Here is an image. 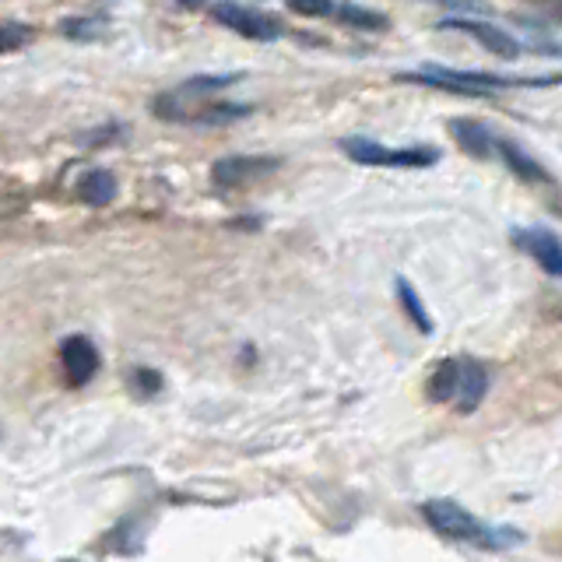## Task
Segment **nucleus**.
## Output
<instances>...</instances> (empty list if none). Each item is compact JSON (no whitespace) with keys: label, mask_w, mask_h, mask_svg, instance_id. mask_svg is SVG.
<instances>
[{"label":"nucleus","mask_w":562,"mask_h":562,"mask_svg":"<svg viewBox=\"0 0 562 562\" xmlns=\"http://www.w3.org/2000/svg\"><path fill=\"white\" fill-rule=\"evenodd\" d=\"M60 366H64L67 380L81 387V383H88L99 373V352H95V345L88 338L74 334V338H67L64 345H60Z\"/></svg>","instance_id":"423d86ee"},{"label":"nucleus","mask_w":562,"mask_h":562,"mask_svg":"<svg viewBox=\"0 0 562 562\" xmlns=\"http://www.w3.org/2000/svg\"><path fill=\"white\" fill-rule=\"evenodd\" d=\"M520 243H524V250L531 253V257L538 260L548 274L562 278V243H559V236H552L548 229H531V232H520Z\"/></svg>","instance_id":"6e6552de"},{"label":"nucleus","mask_w":562,"mask_h":562,"mask_svg":"<svg viewBox=\"0 0 562 562\" xmlns=\"http://www.w3.org/2000/svg\"><path fill=\"white\" fill-rule=\"evenodd\" d=\"M64 36L81 43V39H99L102 36V22H92V18H67L64 22Z\"/></svg>","instance_id":"f3484780"},{"label":"nucleus","mask_w":562,"mask_h":562,"mask_svg":"<svg viewBox=\"0 0 562 562\" xmlns=\"http://www.w3.org/2000/svg\"><path fill=\"white\" fill-rule=\"evenodd\" d=\"M271 169H278V159H260V155H232V159L215 162L211 176H215V183H222V187H236V183L257 180V176L271 173Z\"/></svg>","instance_id":"0eeeda50"},{"label":"nucleus","mask_w":562,"mask_h":562,"mask_svg":"<svg viewBox=\"0 0 562 562\" xmlns=\"http://www.w3.org/2000/svg\"><path fill=\"white\" fill-rule=\"evenodd\" d=\"M404 81H418V85H429V88H443V92H454V95H492L499 88H510L517 81L510 78H499V74H485V71H450V67L440 64H426L418 67L411 74H401Z\"/></svg>","instance_id":"7ed1b4c3"},{"label":"nucleus","mask_w":562,"mask_h":562,"mask_svg":"<svg viewBox=\"0 0 562 562\" xmlns=\"http://www.w3.org/2000/svg\"><path fill=\"white\" fill-rule=\"evenodd\" d=\"M250 113V106H211L201 113L204 123H222V120H232V116H246Z\"/></svg>","instance_id":"6ab92c4d"},{"label":"nucleus","mask_w":562,"mask_h":562,"mask_svg":"<svg viewBox=\"0 0 562 562\" xmlns=\"http://www.w3.org/2000/svg\"><path fill=\"white\" fill-rule=\"evenodd\" d=\"M433 162H436V148H429V145H411V148L394 152V166H404V169H422V166H433Z\"/></svg>","instance_id":"dca6fc26"},{"label":"nucleus","mask_w":562,"mask_h":562,"mask_svg":"<svg viewBox=\"0 0 562 562\" xmlns=\"http://www.w3.org/2000/svg\"><path fill=\"white\" fill-rule=\"evenodd\" d=\"M499 155H503L506 166H510L513 173L520 176V180H527V183H545V180H548L545 169H541L538 162H534L527 152H520V148L513 145V141H503V145H499Z\"/></svg>","instance_id":"9b49d317"},{"label":"nucleus","mask_w":562,"mask_h":562,"mask_svg":"<svg viewBox=\"0 0 562 562\" xmlns=\"http://www.w3.org/2000/svg\"><path fill=\"white\" fill-rule=\"evenodd\" d=\"M338 18L348 25H355V29H369V32L387 29V18L376 15V11H369V8H359V4H338Z\"/></svg>","instance_id":"4468645a"},{"label":"nucleus","mask_w":562,"mask_h":562,"mask_svg":"<svg viewBox=\"0 0 562 562\" xmlns=\"http://www.w3.org/2000/svg\"><path fill=\"white\" fill-rule=\"evenodd\" d=\"M215 18L225 29L239 32V36H246V39H260V43H271V39L281 36L278 22H271V18L257 15V11H250V8H239V4H222V8L215 11Z\"/></svg>","instance_id":"20e7f679"},{"label":"nucleus","mask_w":562,"mask_h":562,"mask_svg":"<svg viewBox=\"0 0 562 562\" xmlns=\"http://www.w3.org/2000/svg\"><path fill=\"white\" fill-rule=\"evenodd\" d=\"M450 134H454V141L464 148L468 155H475V159H489L492 155V134L482 127L478 120H450Z\"/></svg>","instance_id":"1a4fd4ad"},{"label":"nucleus","mask_w":562,"mask_h":562,"mask_svg":"<svg viewBox=\"0 0 562 562\" xmlns=\"http://www.w3.org/2000/svg\"><path fill=\"white\" fill-rule=\"evenodd\" d=\"M239 74H211V78H190L187 85L180 88L183 95H204V92H222V88L236 85Z\"/></svg>","instance_id":"2eb2a0df"},{"label":"nucleus","mask_w":562,"mask_h":562,"mask_svg":"<svg viewBox=\"0 0 562 562\" xmlns=\"http://www.w3.org/2000/svg\"><path fill=\"white\" fill-rule=\"evenodd\" d=\"M25 39H29V29H25V25H15V22L4 25V53H11L18 43H25Z\"/></svg>","instance_id":"aec40b11"},{"label":"nucleus","mask_w":562,"mask_h":562,"mask_svg":"<svg viewBox=\"0 0 562 562\" xmlns=\"http://www.w3.org/2000/svg\"><path fill=\"white\" fill-rule=\"evenodd\" d=\"M81 197H85L88 204H95V208L109 204L116 197V176L106 173V169H95V173H88L85 180H81Z\"/></svg>","instance_id":"f8f14e48"},{"label":"nucleus","mask_w":562,"mask_h":562,"mask_svg":"<svg viewBox=\"0 0 562 562\" xmlns=\"http://www.w3.org/2000/svg\"><path fill=\"white\" fill-rule=\"evenodd\" d=\"M485 387H489V380H485V369L478 362L450 359L429 380V397L443 404H454L461 411H475L478 401L485 397Z\"/></svg>","instance_id":"f03ea898"},{"label":"nucleus","mask_w":562,"mask_h":562,"mask_svg":"<svg viewBox=\"0 0 562 562\" xmlns=\"http://www.w3.org/2000/svg\"><path fill=\"white\" fill-rule=\"evenodd\" d=\"M285 8L306 18H324L334 11V0H285Z\"/></svg>","instance_id":"a211bd4d"},{"label":"nucleus","mask_w":562,"mask_h":562,"mask_svg":"<svg viewBox=\"0 0 562 562\" xmlns=\"http://www.w3.org/2000/svg\"><path fill=\"white\" fill-rule=\"evenodd\" d=\"M440 29H457V32H468V36H475L478 43L485 46L489 53H496V57L503 60H513L520 53V43L513 36H506L503 29H496V25L489 22H471V18H443Z\"/></svg>","instance_id":"39448f33"},{"label":"nucleus","mask_w":562,"mask_h":562,"mask_svg":"<svg viewBox=\"0 0 562 562\" xmlns=\"http://www.w3.org/2000/svg\"><path fill=\"white\" fill-rule=\"evenodd\" d=\"M397 296H401V306L408 310V317H411V324L418 327V331H433V320H429V313H426V306H422V299L415 296V289H411L408 281L404 278H397Z\"/></svg>","instance_id":"ddd939ff"},{"label":"nucleus","mask_w":562,"mask_h":562,"mask_svg":"<svg viewBox=\"0 0 562 562\" xmlns=\"http://www.w3.org/2000/svg\"><path fill=\"white\" fill-rule=\"evenodd\" d=\"M341 152L352 162H359V166H394V152L376 145V141H369V137H345V141H341Z\"/></svg>","instance_id":"9d476101"},{"label":"nucleus","mask_w":562,"mask_h":562,"mask_svg":"<svg viewBox=\"0 0 562 562\" xmlns=\"http://www.w3.org/2000/svg\"><path fill=\"white\" fill-rule=\"evenodd\" d=\"M426 520L436 527L440 534L454 541H464V545H475V548H510L520 541V531H510V527H492L485 520L471 517L464 506H457L454 499H429L422 506Z\"/></svg>","instance_id":"f257e3e1"},{"label":"nucleus","mask_w":562,"mask_h":562,"mask_svg":"<svg viewBox=\"0 0 562 562\" xmlns=\"http://www.w3.org/2000/svg\"><path fill=\"white\" fill-rule=\"evenodd\" d=\"M176 4H180V8H201L204 0H176Z\"/></svg>","instance_id":"412c9836"}]
</instances>
